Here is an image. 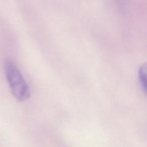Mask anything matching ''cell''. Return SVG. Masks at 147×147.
Here are the masks:
<instances>
[{"mask_svg": "<svg viewBox=\"0 0 147 147\" xmlns=\"http://www.w3.org/2000/svg\"><path fill=\"white\" fill-rule=\"evenodd\" d=\"M5 72L10 91L18 102H24L30 95L28 84L24 79L16 64L10 59H6Z\"/></svg>", "mask_w": 147, "mask_h": 147, "instance_id": "6da1fadb", "label": "cell"}, {"mask_svg": "<svg viewBox=\"0 0 147 147\" xmlns=\"http://www.w3.org/2000/svg\"><path fill=\"white\" fill-rule=\"evenodd\" d=\"M146 64H142L138 70V78L141 87L144 91V92L146 94Z\"/></svg>", "mask_w": 147, "mask_h": 147, "instance_id": "7a4b0ae2", "label": "cell"}]
</instances>
